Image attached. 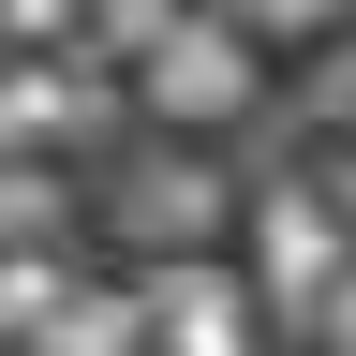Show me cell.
<instances>
[{
    "instance_id": "obj_1",
    "label": "cell",
    "mask_w": 356,
    "mask_h": 356,
    "mask_svg": "<svg viewBox=\"0 0 356 356\" xmlns=\"http://www.w3.org/2000/svg\"><path fill=\"white\" fill-rule=\"evenodd\" d=\"M238 104H252V44H238V30H193V15H178V44L149 60V119L208 134V119H238Z\"/></svg>"
},
{
    "instance_id": "obj_2",
    "label": "cell",
    "mask_w": 356,
    "mask_h": 356,
    "mask_svg": "<svg viewBox=\"0 0 356 356\" xmlns=\"http://www.w3.org/2000/svg\"><path fill=\"white\" fill-rule=\"evenodd\" d=\"M252 267H267V282H282V297H341V208L327 193H312V178H282V193H267L252 208Z\"/></svg>"
},
{
    "instance_id": "obj_3",
    "label": "cell",
    "mask_w": 356,
    "mask_h": 356,
    "mask_svg": "<svg viewBox=\"0 0 356 356\" xmlns=\"http://www.w3.org/2000/svg\"><path fill=\"white\" fill-rule=\"evenodd\" d=\"M149 341H163V356H252V297H238V267H193V252H178L163 282H149Z\"/></svg>"
},
{
    "instance_id": "obj_4",
    "label": "cell",
    "mask_w": 356,
    "mask_h": 356,
    "mask_svg": "<svg viewBox=\"0 0 356 356\" xmlns=\"http://www.w3.org/2000/svg\"><path fill=\"white\" fill-rule=\"evenodd\" d=\"M89 119H104V104H89V89L74 74H0V149H60V134H89Z\"/></svg>"
},
{
    "instance_id": "obj_5",
    "label": "cell",
    "mask_w": 356,
    "mask_h": 356,
    "mask_svg": "<svg viewBox=\"0 0 356 356\" xmlns=\"http://www.w3.org/2000/svg\"><path fill=\"white\" fill-rule=\"evenodd\" d=\"M134 341H149V297H104V282L44 327V356H134Z\"/></svg>"
},
{
    "instance_id": "obj_6",
    "label": "cell",
    "mask_w": 356,
    "mask_h": 356,
    "mask_svg": "<svg viewBox=\"0 0 356 356\" xmlns=\"http://www.w3.org/2000/svg\"><path fill=\"white\" fill-rule=\"evenodd\" d=\"M134 222H163V238H208V222H222V193H208L193 163H163V178H134Z\"/></svg>"
},
{
    "instance_id": "obj_7",
    "label": "cell",
    "mask_w": 356,
    "mask_h": 356,
    "mask_svg": "<svg viewBox=\"0 0 356 356\" xmlns=\"http://www.w3.org/2000/svg\"><path fill=\"white\" fill-rule=\"evenodd\" d=\"M0 222H15V238H44V222H60V178H30V163H0Z\"/></svg>"
},
{
    "instance_id": "obj_8",
    "label": "cell",
    "mask_w": 356,
    "mask_h": 356,
    "mask_svg": "<svg viewBox=\"0 0 356 356\" xmlns=\"http://www.w3.org/2000/svg\"><path fill=\"white\" fill-rule=\"evenodd\" d=\"M327 341H341V356H356V267H341V297H327Z\"/></svg>"
}]
</instances>
